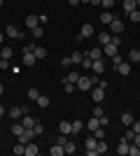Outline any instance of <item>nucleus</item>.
I'll return each instance as SVG.
<instances>
[{"label":"nucleus","instance_id":"nucleus-1","mask_svg":"<svg viewBox=\"0 0 140 156\" xmlns=\"http://www.w3.org/2000/svg\"><path fill=\"white\" fill-rule=\"evenodd\" d=\"M93 86H96V84H93V79L91 77H84V75H82L80 82H77V89H80V91H91Z\"/></svg>","mask_w":140,"mask_h":156},{"label":"nucleus","instance_id":"nucleus-2","mask_svg":"<svg viewBox=\"0 0 140 156\" xmlns=\"http://www.w3.org/2000/svg\"><path fill=\"white\" fill-rule=\"evenodd\" d=\"M91 98H93V103H103V98H105V89L96 84V86L91 89Z\"/></svg>","mask_w":140,"mask_h":156},{"label":"nucleus","instance_id":"nucleus-3","mask_svg":"<svg viewBox=\"0 0 140 156\" xmlns=\"http://www.w3.org/2000/svg\"><path fill=\"white\" fill-rule=\"evenodd\" d=\"M21 63L26 65V68H33L35 63H38V58H35L33 51H23V58H21Z\"/></svg>","mask_w":140,"mask_h":156},{"label":"nucleus","instance_id":"nucleus-4","mask_svg":"<svg viewBox=\"0 0 140 156\" xmlns=\"http://www.w3.org/2000/svg\"><path fill=\"white\" fill-rule=\"evenodd\" d=\"M91 35H93V26H91V23H84L82 30H80V35H77L75 40H84V37H91Z\"/></svg>","mask_w":140,"mask_h":156},{"label":"nucleus","instance_id":"nucleus-5","mask_svg":"<svg viewBox=\"0 0 140 156\" xmlns=\"http://www.w3.org/2000/svg\"><path fill=\"white\" fill-rule=\"evenodd\" d=\"M110 30H112L114 35H119V33L124 30V21H121V19H117V16H114V19H112V23H110Z\"/></svg>","mask_w":140,"mask_h":156},{"label":"nucleus","instance_id":"nucleus-6","mask_svg":"<svg viewBox=\"0 0 140 156\" xmlns=\"http://www.w3.org/2000/svg\"><path fill=\"white\" fill-rule=\"evenodd\" d=\"M84 56H89L91 61H100V58H105V56H103V47H96V49H91V51L84 54Z\"/></svg>","mask_w":140,"mask_h":156},{"label":"nucleus","instance_id":"nucleus-7","mask_svg":"<svg viewBox=\"0 0 140 156\" xmlns=\"http://www.w3.org/2000/svg\"><path fill=\"white\" fill-rule=\"evenodd\" d=\"M21 124H23V128H33V126L38 124V119L31 117V114H23V117H21Z\"/></svg>","mask_w":140,"mask_h":156},{"label":"nucleus","instance_id":"nucleus-8","mask_svg":"<svg viewBox=\"0 0 140 156\" xmlns=\"http://www.w3.org/2000/svg\"><path fill=\"white\" fill-rule=\"evenodd\" d=\"M114 54H119V47H117V44L110 42V44L103 47V56H114Z\"/></svg>","mask_w":140,"mask_h":156},{"label":"nucleus","instance_id":"nucleus-9","mask_svg":"<svg viewBox=\"0 0 140 156\" xmlns=\"http://www.w3.org/2000/svg\"><path fill=\"white\" fill-rule=\"evenodd\" d=\"M91 70L96 72V75H103V72H105V61H103V58H100V61H93Z\"/></svg>","mask_w":140,"mask_h":156},{"label":"nucleus","instance_id":"nucleus-10","mask_svg":"<svg viewBox=\"0 0 140 156\" xmlns=\"http://www.w3.org/2000/svg\"><path fill=\"white\" fill-rule=\"evenodd\" d=\"M114 70L119 72V75H128V72H131V63H128V61H121V63L117 65Z\"/></svg>","mask_w":140,"mask_h":156},{"label":"nucleus","instance_id":"nucleus-11","mask_svg":"<svg viewBox=\"0 0 140 156\" xmlns=\"http://www.w3.org/2000/svg\"><path fill=\"white\" fill-rule=\"evenodd\" d=\"M7 114L12 117V121H19V119L23 117V110H21V107H12V110H7Z\"/></svg>","mask_w":140,"mask_h":156},{"label":"nucleus","instance_id":"nucleus-12","mask_svg":"<svg viewBox=\"0 0 140 156\" xmlns=\"http://www.w3.org/2000/svg\"><path fill=\"white\" fill-rule=\"evenodd\" d=\"M26 26L33 30L35 26H40V16H35V14H31V16H26Z\"/></svg>","mask_w":140,"mask_h":156},{"label":"nucleus","instance_id":"nucleus-13","mask_svg":"<svg viewBox=\"0 0 140 156\" xmlns=\"http://www.w3.org/2000/svg\"><path fill=\"white\" fill-rule=\"evenodd\" d=\"M59 130H61V133H66V135H73V124H70V121H61Z\"/></svg>","mask_w":140,"mask_h":156},{"label":"nucleus","instance_id":"nucleus-14","mask_svg":"<svg viewBox=\"0 0 140 156\" xmlns=\"http://www.w3.org/2000/svg\"><path fill=\"white\" fill-rule=\"evenodd\" d=\"M38 151H40V147H38V144H35L33 140H31V142L26 144V156H35Z\"/></svg>","mask_w":140,"mask_h":156},{"label":"nucleus","instance_id":"nucleus-15","mask_svg":"<svg viewBox=\"0 0 140 156\" xmlns=\"http://www.w3.org/2000/svg\"><path fill=\"white\" fill-rule=\"evenodd\" d=\"M82 130H84V121H82V119H75L73 121V135H77Z\"/></svg>","mask_w":140,"mask_h":156},{"label":"nucleus","instance_id":"nucleus-16","mask_svg":"<svg viewBox=\"0 0 140 156\" xmlns=\"http://www.w3.org/2000/svg\"><path fill=\"white\" fill-rule=\"evenodd\" d=\"M49 154H52V156H63V154H66V149H63V144H59V142H56V144L52 147V149H49Z\"/></svg>","mask_w":140,"mask_h":156},{"label":"nucleus","instance_id":"nucleus-17","mask_svg":"<svg viewBox=\"0 0 140 156\" xmlns=\"http://www.w3.org/2000/svg\"><path fill=\"white\" fill-rule=\"evenodd\" d=\"M128 63H140V49H131L128 51Z\"/></svg>","mask_w":140,"mask_h":156},{"label":"nucleus","instance_id":"nucleus-18","mask_svg":"<svg viewBox=\"0 0 140 156\" xmlns=\"http://www.w3.org/2000/svg\"><path fill=\"white\" fill-rule=\"evenodd\" d=\"M128 144H131V142L121 140V142H119V147H117V154H119V156H126V154H128Z\"/></svg>","mask_w":140,"mask_h":156},{"label":"nucleus","instance_id":"nucleus-19","mask_svg":"<svg viewBox=\"0 0 140 156\" xmlns=\"http://www.w3.org/2000/svg\"><path fill=\"white\" fill-rule=\"evenodd\" d=\"M112 19H114V14H112V12H107V9L100 14V21H103L105 26H110V23H112Z\"/></svg>","mask_w":140,"mask_h":156},{"label":"nucleus","instance_id":"nucleus-20","mask_svg":"<svg viewBox=\"0 0 140 156\" xmlns=\"http://www.w3.org/2000/svg\"><path fill=\"white\" fill-rule=\"evenodd\" d=\"M33 54H35V58H38V61L47 58V49H45V47H33Z\"/></svg>","mask_w":140,"mask_h":156},{"label":"nucleus","instance_id":"nucleus-21","mask_svg":"<svg viewBox=\"0 0 140 156\" xmlns=\"http://www.w3.org/2000/svg\"><path fill=\"white\" fill-rule=\"evenodd\" d=\"M35 103H38V107H42V110H45V107H49V103H52V100H49V96H42V93H40V98H38Z\"/></svg>","mask_w":140,"mask_h":156},{"label":"nucleus","instance_id":"nucleus-22","mask_svg":"<svg viewBox=\"0 0 140 156\" xmlns=\"http://www.w3.org/2000/svg\"><path fill=\"white\" fill-rule=\"evenodd\" d=\"M133 121H135V119H133L131 112H124V114H121V124H124V126H131Z\"/></svg>","mask_w":140,"mask_h":156},{"label":"nucleus","instance_id":"nucleus-23","mask_svg":"<svg viewBox=\"0 0 140 156\" xmlns=\"http://www.w3.org/2000/svg\"><path fill=\"white\" fill-rule=\"evenodd\" d=\"M133 9H138V5H135V0H124V12H133Z\"/></svg>","mask_w":140,"mask_h":156},{"label":"nucleus","instance_id":"nucleus-24","mask_svg":"<svg viewBox=\"0 0 140 156\" xmlns=\"http://www.w3.org/2000/svg\"><path fill=\"white\" fill-rule=\"evenodd\" d=\"M110 40H112V35H107V33H100V35H98V42H100V47L110 44Z\"/></svg>","mask_w":140,"mask_h":156},{"label":"nucleus","instance_id":"nucleus-25","mask_svg":"<svg viewBox=\"0 0 140 156\" xmlns=\"http://www.w3.org/2000/svg\"><path fill=\"white\" fill-rule=\"evenodd\" d=\"M63 149H66V154H75V151H77V144H75V142H70V140H68V142L63 144Z\"/></svg>","mask_w":140,"mask_h":156},{"label":"nucleus","instance_id":"nucleus-26","mask_svg":"<svg viewBox=\"0 0 140 156\" xmlns=\"http://www.w3.org/2000/svg\"><path fill=\"white\" fill-rule=\"evenodd\" d=\"M96 144H98V137H96V135H89L87 137V149H96Z\"/></svg>","mask_w":140,"mask_h":156},{"label":"nucleus","instance_id":"nucleus-27","mask_svg":"<svg viewBox=\"0 0 140 156\" xmlns=\"http://www.w3.org/2000/svg\"><path fill=\"white\" fill-rule=\"evenodd\" d=\"M96 151H98V156L107 151V142H105V140H98V144H96Z\"/></svg>","mask_w":140,"mask_h":156},{"label":"nucleus","instance_id":"nucleus-28","mask_svg":"<svg viewBox=\"0 0 140 156\" xmlns=\"http://www.w3.org/2000/svg\"><path fill=\"white\" fill-rule=\"evenodd\" d=\"M70 58H73V63H82V61H84V54H82V51H73V54H70Z\"/></svg>","mask_w":140,"mask_h":156},{"label":"nucleus","instance_id":"nucleus-29","mask_svg":"<svg viewBox=\"0 0 140 156\" xmlns=\"http://www.w3.org/2000/svg\"><path fill=\"white\" fill-rule=\"evenodd\" d=\"M96 128H100V121H98V117H91L89 119V130H96Z\"/></svg>","mask_w":140,"mask_h":156},{"label":"nucleus","instance_id":"nucleus-30","mask_svg":"<svg viewBox=\"0 0 140 156\" xmlns=\"http://www.w3.org/2000/svg\"><path fill=\"white\" fill-rule=\"evenodd\" d=\"M128 156H140V147L138 144H133V142L128 144Z\"/></svg>","mask_w":140,"mask_h":156},{"label":"nucleus","instance_id":"nucleus-31","mask_svg":"<svg viewBox=\"0 0 140 156\" xmlns=\"http://www.w3.org/2000/svg\"><path fill=\"white\" fill-rule=\"evenodd\" d=\"M23 130H26V128H23V124H12V133H14L16 137H19L21 133H23Z\"/></svg>","mask_w":140,"mask_h":156},{"label":"nucleus","instance_id":"nucleus-32","mask_svg":"<svg viewBox=\"0 0 140 156\" xmlns=\"http://www.w3.org/2000/svg\"><path fill=\"white\" fill-rule=\"evenodd\" d=\"M128 19L133 21V23H138V21H140V7H138V9H133V12H128Z\"/></svg>","mask_w":140,"mask_h":156},{"label":"nucleus","instance_id":"nucleus-33","mask_svg":"<svg viewBox=\"0 0 140 156\" xmlns=\"http://www.w3.org/2000/svg\"><path fill=\"white\" fill-rule=\"evenodd\" d=\"M80 77H82V75H80V72H70V75H68V82H73V84H77V82H80Z\"/></svg>","mask_w":140,"mask_h":156},{"label":"nucleus","instance_id":"nucleus-34","mask_svg":"<svg viewBox=\"0 0 140 156\" xmlns=\"http://www.w3.org/2000/svg\"><path fill=\"white\" fill-rule=\"evenodd\" d=\"M63 89H66V93H73L75 89H77V84H73V82H68V79H66V84H63Z\"/></svg>","mask_w":140,"mask_h":156},{"label":"nucleus","instance_id":"nucleus-35","mask_svg":"<svg viewBox=\"0 0 140 156\" xmlns=\"http://www.w3.org/2000/svg\"><path fill=\"white\" fill-rule=\"evenodd\" d=\"M0 54H2V58H12V47H2Z\"/></svg>","mask_w":140,"mask_h":156},{"label":"nucleus","instance_id":"nucleus-36","mask_svg":"<svg viewBox=\"0 0 140 156\" xmlns=\"http://www.w3.org/2000/svg\"><path fill=\"white\" fill-rule=\"evenodd\" d=\"M105 114V110L100 107V103H96V107H93V117H103Z\"/></svg>","mask_w":140,"mask_h":156},{"label":"nucleus","instance_id":"nucleus-37","mask_svg":"<svg viewBox=\"0 0 140 156\" xmlns=\"http://www.w3.org/2000/svg\"><path fill=\"white\" fill-rule=\"evenodd\" d=\"M14 154H16V156H21V154H26V144H16V147H14Z\"/></svg>","mask_w":140,"mask_h":156},{"label":"nucleus","instance_id":"nucleus-38","mask_svg":"<svg viewBox=\"0 0 140 156\" xmlns=\"http://www.w3.org/2000/svg\"><path fill=\"white\" fill-rule=\"evenodd\" d=\"M42 35H45V28H42V26H35L33 28V37H42Z\"/></svg>","mask_w":140,"mask_h":156},{"label":"nucleus","instance_id":"nucleus-39","mask_svg":"<svg viewBox=\"0 0 140 156\" xmlns=\"http://www.w3.org/2000/svg\"><path fill=\"white\" fill-rule=\"evenodd\" d=\"M110 61H112V68H117V65H119V63H121L124 58H121L119 54H114V56H110Z\"/></svg>","mask_w":140,"mask_h":156},{"label":"nucleus","instance_id":"nucleus-40","mask_svg":"<svg viewBox=\"0 0 140 156\" xmlns=\"http://www.w3.org/2000/svg\"><path fill=\"white\" fill-rule=\"evenodd\" d=\"M93 135L98 137V140H105V130H103V126H100V128H96V130H93Z\"/></svg>","mask_w":140,"mask_h":156},{"label":"nucleus","instance_id":"nucleus-41","mask_svg":"<svg viewBox=\"0 0 140 156\" xmlns=\"http://www.w3.org/2000/svg\"><path fill=\"white\" fill-rule=\"evenodd\" d=\"M100 5H103V9H107V12H110V9L114 7V0H103Z\"/></svg>","mask_w":140,"mask_h":156},{"label":"nucleus","instance_id":"nucleus-42","mask_svg":"<svg viewBox=\"0 0 140 156\" xmlns=\"http://www.w3.org/2000/svg\"><path fill=\"white\" fill-rule=\"evenodd\" d=\"M33 130H35V135H42V133H45V126H42L40 121H38V124L33 126Z\"/></svg>","mask_w":140,"mask_h":156},{"label":"nucleus","instance_id":"nucleus-43","mask_svg":"<svg viewBox=\"0 0 140 156\" xmlns=\"http://www.w3.org/2000/svg\"><path fill=\"white\" fill-rule=\"evenodd\" d=\"M28 98H31V100H38V98H40V91H38V89H31V91H28Z\"/></svg>","mask_w":140,"mask_h":156},{"label":"nucleus","instance_id":"nucleus-44","mask_svg":"<svg viewBox=\"0 0 140 156\" xmlns=\"http://www.w3.org/2000/svg\"><path fill=\"white\" fill-rule=\"evenodd\" d=\"M0 70H9V58H0Z\"/></svg>","mask_w":140,"mask_h":156},{"label":"nucleus","instance_id":"nucleus-45","mask_svg":"<svg viewBox=\"0 0 140 156\" xmlns=\"http://www.w3.org/2000/svg\"><path fill=\"white\" fill-rule=\"evenodd\" d=\"M82 65H84V68H87V70H91V65H93V61L89 58V56H84V61H82Z\"/></svg>","mask_w":140,"mask_h":156},{"label":"nucleus","instance_id":"nucleus-46","mask_svg":"<svg viewBox=\"0 0 140 156\" xmlns=\"http://www.w3.org/2000/svg\"><path fill=\"white\" fill-rule=\"evenodd\" d=\"M70 63H73V58H70V56H66V58H61V65H63V68H70Z\"/></svg>","mask_w":140,"mask_h":156},{"label":"nucleus","instance_id":"nucleus-47","mask_svg":"<svg viewBox=\"0 0 140 156\" xmlns=\"http://www.w3.org/2000/svg\"><path fill=\"white\" fill-rule=\"evenodd\" d=\"M98 121H100V126H107V124H110V119H107L105 114H103V117H98Z\"/></svg>","mask_w":140,"mask_h":156},{"label":"nucleus","instance_id":"nucleus-48","mask_svg":"<svg viewBox=\"0 0 140 156\" xmlns=\"http://www.w3.org/2000/svg\"><path fill=\"white\" fill-rule=\"evenodd\" d=\"M110 42H112V44H117V47H119V44H121V37H117V35H112V40H110Z\"/></svg>","mask_w":140,"mask_h":156},{"label":"nucleus","instance_id":"nucleus-49","mask_svg":"<svg viewBox=\"0 0 140 156\" xmlns=\"http://www.w3.org/2000/svg\"><path fill=\"white\" fill-rule=\"evenodd\" d=\"M42 23H49V16H47V14H40V26Z\"/></svg>","mask_w":140,"mask_h":156},{"label":"nucleus","instance_id":"nucleus-50","mask_svg":"<svg viewBox=\"0 0 140 156\" xmlns=\"http://www.w3.org/2000/svg\"><path fill=\"white\" fill-rule=\"evenodd\" d=\"M131 128H133L135 133H140V121H133V124H131Z\"/></svg>","mask_w":140,"mask_h":156},{"label":"nucleus","instance_id":"nucleus-51","mask_svg":"<svg viewBox=\"0 0 140 156\" xmlns=\"http://www.w3.org/2000/svg\"><path fill=\"white\" fill-rule=\"evenodd\" d=\"M133 144H138V147H140V133H135V137H133Z\"/></svg>","mask_w":140,"mask_h":156},{"label":"nucleus","instance_id":"nucleus-52","mask_svg":"<svg viewBox=\"0 0 140 156\" xmlns=\"http://www.w3.org/2000/svg\"><path fill=\"white\" fill-rule=\"evenodd\" d=\"M103 0H89V5H100Z\"/></svg>","mask_w":140,"mask_h":156},{"label":"nucleus","instance_id":"nucleus-53","mask_svg":"<svg viewBox=\"0 0 140 156\" xmlns=\"http://www.w3.org/2000/svg\"><path fill=\"white\" fill-rule=\"evenodd\" d=\"M68 2H70V5H73V7H75V5H80L82 0H68Z\"/></svg>","mask_w":140,"mask_h":156},{"label":"nucleus","instance_id":"nucleus-54","mask_svg":"<svg viewBox=\"0 0 140 156\" xmlns=\"http://www.w3.org/2000/svg\"><path fill=\"white\" fill-rule=\"evenodd\" d=\"M5 114H7V110L2 107V105H0V117H5Z\"/></svg>","mask_w":140,"mask_h":156},{"label":"nucleus","instance_id":"nucleus-55","mask_svg":"<svg viewBox=\"0 0 140 156\" xmlns=\"http://www.w3.org/2000/svg\"><path fill=\"white\" fill-rule=\"evenodd\" d=\"M2 40H5V35H2V33H0V44H2Z\"/></svg>","mask_w":140,"mask_h":156},{"label":"nucleus","instance_id":"nucleus-56","mask_svg":"<svg viewBox=\"0 0 140 156\" xmlns=\"http://www.w3.org/2000/svg\"><path fill=\"white\" fill-rule=\"evenodd\" d=\"M2 91H5V86H2V84H0V96H2Z\"/></svg>","mask_w":140,"mask_h":156},{"label":"nucleus","instance_id":"nucleus-57","mask_svg":"<svg viewBox=\"0 0 140 156\" xmlns=\"http://www.w3.org/2000/svg\"><path fill=\"white\" fill-rule=\"evenodd\" d=\"M135 5H138V7H140V0H135Z\"/></svg>","mask_w":140,"mask_h":156},{"label":"nucleus","instance_id":"nucleus-58","mask_svg":"<svg viewBox=\"0 0 140 156\" xmlns=\"http://www.w3.org/2000/svg\"><path fill=\"white\" fill-rule=\"evenodd\" d=\"M82 2H89V0H82Z\"/></svg>","mask_w":140,"mask_h":156},{"label":"nucleus","instance_id":"nucleus-59","mask_svg":"<svg viewBox=\"0 0 140 156\" xmlns=\"http://www.w3.org/2000/svg\"><path fill=\"white\" fill-rule=\"evenodd\" d=\"M0 58H2V54H0Z\"/></svg>","mask_w":140,"mask_h":156}]
</instances>
